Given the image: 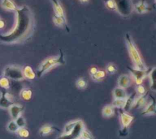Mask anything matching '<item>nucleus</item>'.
Wrapping results in <instances>:
<instances>
[{"label":"nucleus","instance_id":"obj_18","mask_svg":"<svg viewBox=\"0 0 156 139\" xmlns=\"http://www.w3.org/2000/svg\"><path fill=\"white\" fill-rule=\"evenodd\" d=\"M115 114V108L112 104L105 105L102 109V115L104 118H108L113 116Z\"/></svg>","mask_w":156,"mask_h":139},{"label":"nucleus","instance_id":"obj_23","mask_svg":"<svg viewBox=\"0 0 156 139\" xmlns=\"http://www.w3.org/2000/svg\"><path fill=\"white\" fill-rule=\"evenodd\" d=\"M19 126H18L17 123H16L15 120L12 119L11 121H10L6 126V129L7 130L10 132V133H14L15 134L16 132L18 130V129H19Z\"/></svg>","mask_w":156,"mask_h":139},{"label":"nucleus","instance_id":"obj_17","mask_svg":"<svg viewBox=\"0 0 156 139\" xmlns=\"http://www.w3.org/2000/svg\"><path fill=\"white\" fill-rule=\"evenodd\" d=\"M114 99H126L127 97V94L124 88L119 87H115L112 92Z\"/></svg>","mask_w":156,"mask_h":139},{"label":"nucleus","instance_id":"obj_13","mask_svg":"<svg viewBox=\"0 0 156 139\" xmlns=\"http://www.w3.org/2000/svg\"><path fill=\"white\" fill-rule=\"evenodd\" d=\"M133 9L136 13L143 14L149 12V6L146 1H140L133 5Z\"/></svg>","mask_w":156,"mask_h":139},{"label":"nucleus","instance_id":"obj_33","mask_svg":"<svg viewBox=\"0 0 156 139\" xmlns=\"http://www.w3.org/2000/svg\"><path fill=\"white\" fill-rule=\"evenodd\" d=\"M136 92L138 96L143 95L146 93L145 88L141 85H138L136 87Z\"/></svg>","mask_w":156,"mask_h":139},{"label":"nucleus","instance_id":"obj_37","mask_svg":"<svg viewBox=\"0 0 156 139\" xmlns=\"http://www.w3.org/2000/svg\"><path fill=\"white\" fill-rule=\"evenodd\" d=\"M81 2H82V3H85V2H88L89 0H79Z\"/></svg>","mask_w":156,"mask_h":139},{"label":"nucleus","instance_id":"obj_1","mask_svg":"<svg viewBox=\"0 0 156 139\" xmlns=\"http://www.w3.org/2000/svg\"><path fill=\"white\" fill-rule=\"evenodd\" d=\"M16 24L14 29L5 35H0V40L5 43H17L28 37L32 30L33 19L30 10L26 6L18 8Z\"/></svg>","mask_w":156,"mask_h":139},{"label":"nucleus","instance_id":"obj_15","mask_svg":"<svg viewBox=\"0 0 156 139\" xmlns=\"http://www.w3.org/2000/svg\"><path fill=\"white\" fill-rule=\"evenodd\" d=\"M147 76L150 81V89L156 92V66L149 71Z\"/></svg>","mask_w":156,"mask_h":139},{"label":"nucleus","instance_id":"obj_39","mask_svg":"<svg viewBox=\"0 0 156 139\" xmlns=\"http://www.w3.org/2000/svg\"><path fill=\"white\" fill-rule=\"evenodd\" d=\"M155 2H156V0H155Z\"/></svg>","mask_w":156,"mask_h":139},{"label":"nucleus","instance_id":"obj_35","mask_svg":"<svg viewBox=\"0 0 156 139\" xmlns=\"http://www.w3.org/2000/svg\"><path fill=\"white\" fill-rule=\"evenodd\" d=\"M98 70L97 67H96V66H93V67H91V68H90V76H91V75L95 74V73L98 71Z\"/></svg>","mask_w":156,"mask_h":139},{"label":"nucleus","instance_id":"obj_9","mask_svg":"<svg viewBox=\"0 0 156 139\" xmlns=\"http://www.w3.org/2000/svg\"><path fill=\"white\" fill-rule=\"evenodd\" d=\"M13 96L7 92H2L0 96V108L2 109H8L9 107L13 104Z\"/></svg>","mask_w":156,"mask_h":139},{"label":"nucleus","instance_id":"obj_2","mask_svg":"<svg viewBox=\"0 0 156 139\" xmlns=\"http://www.w3.org/2000/svg\"><path fill=\"white\" fill-rule=\"evenodd\" d=\"M125 41L129 56L133 63L134 68L141 70H147V68L130 34H126Z\"/></svg>","mask_w":156,"mask_h":139},{"label":"nucleus","instance_id":"obj_29","mask_svg":"<svg viewBox=\"0 0 156 139\" xmlns=\"http://www.w3.org/2000/svg\"><path fill=\"white\" fill-rule=\"evenodd\" d=\"M80 137L82 138L83 139H94L93 135L91 134V132L88 130L85 127L82 129V130L80 132Z\"/></svg>","mask_w":156,"mask_h":139},{"label":"nucleus","instance_id":"obj_5","mask_svg":"<svg viewBox=\"0 0 156 139\" xmlns=\"http://www.w3.org/2000/svg\"><path fill=\"white\" fill-rule=\"evenodd\" d=\"M4 76L15 80H21L24 77L22 68L17 65H9L3 71Z\"/></svg>","mask_w":156,"mask_h":139},{"label":"nucleus","instance_id":"obj_30","mask_svg":"<svg viewBox=\"0 0 156 139\" xmlns=\"http://www.w3.org/2000/svg\"><path fill=\"white\" fill-rule=\"evenodd\" d=\"M117 71L116 66L113 63H109L107 65L105 68V72L109 74H113Z\"/></svg>","mask_w":156,"mask_h":139},{"label":"nucleus","instance_id":"obj_7","mask_svg":"<svg viewBox=\"0 0 156 139\" xmlns=\"http://www.w3.org/2000/svg\"><path fill=\"white\" fill-rule=\"evenodd\" d=\"M129 71L133 77L137 85H141L144 78L147 76L149 73L148 70H141L136 69L135 68H128Z\"/></svg>","mask_w":156,"mask_h":139},{"label":"nucleus","instance_id":"obj_22","mask_svg":"<svg viewBox=\"0 0 156 139\" xmlns=\"http://www.w3.org/2000/svg\"><path fill=\"white\" fill-rule=\"evenodd\" d=\"M105 77V71L103 70H98V71L91 76V78L93 81L99 82L104 79Z\"/></svg>","mask_w":156,"mask_h":139},{"label":"nucleus","instance_id":"obj_12","mask_svg":"<svg viewBox=\"0 0 156 139\" xmlns=\"http://www.w3.org/2000/svg\"><path fill=\"white\" fill-rule=\"evenodd\" d=\"M57 130V127L51 124H45L43 125L38 130V134L41 137H46L51 135Z\"/></svg>","mask_w":156,"mask_h":139},{"label":"nucleus","instance_id":"obj_36","mask_svg":"<svg viewBox=\"0 0 156 139\" xmlns=\"http://www.w3.org/2000/svg\"><path fill=\"white\" fill-rule=\"evenodd\" d=\"M4 26V22L2 20H0V29L2 28Z\"/></svg>","mask_w":156,"mask_h":139},{"label":"nucleus","instance_id":"obj_11","mask_svg":"<svg viewBox=\"0 0 156 139\" xmlns=\"http://www.w3.org/2000/svg\"><path fill=\"white\" fill-rule=\"evenodd\" d=\"M148 98V94L146 93L144 94L141 96H138L137 98H135L132 108L135 109H140L144 108L147 104V101Z\"/></svg>","mask_w":156,"mask_h":139},{"label":"nucleus","instance_id":"obj_26","mask_svg":"<svg viewBox=\"0 0 156 139\" xmlns=\"http://www.w3.org/2000/svg\"><path fill=\"white\" fill-rule=\"evenodd\" d=\"M53 21L56 26L59 27H63L65 25H66V18H62L56 15H54L53 16Z\"/></svg>","mask_w":156,"mask_h":139},{"label":"nucleus","instance_id":"obj_6","mask_svg":"<svg viewBox=\"0 0 156 139\" xmlns=\"http://www.w3.org/2000/svg\"><path fill=\"white\" fill-rule=\"evenodd\" d=\"M116 10L122 16L129 15L133 9L131 0H114Z\"/></svg>","mask_w":156,"mask_h":139},{"label":"nucleus","instance_id":"obj_24","mask_svg":"<svg viewBox=\"0 0 156 139\" xmlns=\"http://www.w3.org/2000/svg\"><path fill=\"white\" fill-rule=\"evenodd\" d=\"M1 5L6 10H15L16 9L14 2L12 0H2Z\"/></svg>","mask_w":156,"mask_h":139},{"label":"nucleus","instance_id":"obj_4","mask_svg":"<svg viewBox=\"0 0 156 139\" xmlns=\"http://www.w3.org/2000/svg\"><path fill=\"white\" fill-rule=\"evenodd\" d=\"M119 117L121 124L119 134L122 136H125L127 134L129 127L133 121L134 117L122 109H119Z\"/></svg>","mask_w":156,"mask_h":139},{"label":"nucleus","instance_id":"obj_19","mask_svg":"<svg viewBox=\"0 0 156 139\" xmlns=\"http://www.w3.org/2000/svg\"><path fill=\"white\" fill-rule=\"evenodd\" d=\"M20 97L21 98L25 101H29L30 100H31L32 98V91L30 89L26 88H23L21 92H20Z\"/></svg>","mask_w":156,"mask_h":139},{"label":"nucleus","instance_id":"obj_16","mask_svg":"<svg viewBox=\"0 0 156 139\" xmlns=\"http://www.w3.org/2000/svg\"><path fill=\"white\" fill-rule=\"evenodd\" d=\"M53 5L54 10V15H56L57 16H61L62 18H65V12L63 10V9L61 4H60L59 1L58 0H50Z\"/></svg>","mask_w":156,"mask_h":139},{"label":"nucleus","instance_id":"obj_27","mask_svg":"<svg viewBox=\"0 0 156 139\" xmlns=\"http://www.w3.org/2000/svg\"><path fill=\"white\" fill-rule=\"evenodd\" d=\"M126 99H114L112 101V105L114 108L123 109L126 103Z\"/></svg>","mask_w":156,"mask_h":139},{"label":"nucleus","instance_id":"obj_28","mask_svg":"<svg viewBox=\"0 0 156 139\" xmlns=\"http://www.w3.org/2000/svg\"><path fill=\"white\" fill-rule=\"evenodd\" d=\"M87 81L83 77H80L76 81V85L79 90H84L87 87Z\"/></svg>","mask_w":156,"mask_h":139},{"label":"nucleus","instance_id":"obj_20","mask_svg":"<svg viewBox=\"0 0 156 139\" xmlns=\"http://www.w3.org/2000/svg\"><path fill=\"white\" fill-rule=\"evenodd\" d=\"M23 73L24 78L32 80L35 77V74L30 66H26L23 70Z\"/></svg>","mask_w":156,"mask_h":139},{"label":"nucleus","instance_id":"obj_21","mask_svg":"<svg viewBox=\"0 0 156 139\" xmlns=\"http://www.w3.org/2000/svg\"><path fill=\"white\" fill-rule=\"evenodd\" d=\"M135 96L133 94H131L130 95H128L127 98L126 99V103H125V105L123 108V110L127 112L129 110H130V109L132 108V105L135 100Z\"/></svg>","mask_w":156,"mask_h":139},{"label":"nucleus","instance_id":"obj_8","mask_svg":"<svg viewBox=\"0 0 156 139\" xmlns=\"http://www.w3.org/2000/svg\"><path fill=\"white\" fill-rule=\"evenodd\" d=\"M7 109L11 118L13 120H15L22 115L24 110V107L21 104L13 103L11 104Z\"/></svg>","mask_w":156,"mask_h":139},{"label":"nucleus","instance_id":"obj_14","mask_svg":"<svg viewBox=\"0 0 156 139\" xmlns=\"http://www.w3.org/2000/svg\"><path fill=\"white\" fill-rule=\"evenodd\" d=\"M131 84V80L129 76L127 74H121L118 79V87L122 88H128Z\"/></svg>","mask_w":156,"mask_h":139},{"label":"nucleus","instance_id":"obj_3","mask_svg":"<svg viewBox=\"0 0 156 139\" xmlns=\"http://www.w3.org/2000/svg\"><path fill=\"white\" fill-rule=\"evenodd\" d=\"M65 63V60L64 54L60 51L59 55L48 57L41 63L37 70V77H40L53 68L58 65H64Z\"/></svg>","mask_w":156,"mask_h":139},{"label":"nucleus","instance_id":"obj_32","mask_svg":"<svg viewBox=\"0 0 156 139\" xmlns=\"http://www.w3.org/2000/svg\"><path fill=\"white\" fill-rule=\"evenodd\" d=\"M16 123H17L19 127H23L26 126V121L24 117L21 115L20 117H18L16 119H15Z\"/></svg>","mask_w":156,"mask_h":139},{"label":"nucleus","instance_id":"obj_31","mask_svg":"<svg viewBox=\"0 0 156 139\" xmlns=\"http://www.w3.org/2000/svg\"><path fill=\"white\" fill-rule=\"evenodd\" d=\"M0 87L7 90L10 87V83L9 79L5 77H2L0 78Z\"/></svg>","mask_w":156,"mask_h":139},{"label":"nucleus","instance_id":"obj_25","mask_svg":"<svg viewBox=\"0 0 156 139\" xmlns=\"http://www.w3.org/2000/svg\"><path fill=\"white\" fill-rule=\"evenodd\" d=\"M15 134L21 138H27L29 136V131L25 127H20L16 132Z\"/></svg>","mask_w":156,"mask_h":139},{"label":"nucleus","instance_id":"obj_34","mask_svg":"<svg viewBox=\"0 0 156 139\" xmlns=\"http://www.w3.org/2000/svg\"><path fill=\"white\" fill-rule=\"evenodd\" d=\"M105 5L108 9L110 10H116V7L114 0H105Z\"/></svg>","mask_w":156,"mask_h":139},{"label":"nucleus","instance_id":"obj_10","mask_svg":"<svg viewBox=\"0 0 156 139\" xmlns=\"http://www.w3.org/2000/svg\"><path fill=\"white\" fill-rule=\"evenodd\" d=\"M151 102L147 104L143 110L141 114L144 116H152L156 115V99L150 96Z\"/></svg>","mask_w":156,"mask_h":139},{"label":"nucleus","instance_id":"obj_38","mask_svg":"<svg viewBox=\"0 0 156 139\" xmlns=\"http://www.w3.org/2000/svg\"><path fill=\"white\" fill-rule=\"evenodd\" d=\"M73 139H83V138H81L80 136H79V137H76V138H73Z\"/></svg>","mask_w":156,"mask_h":139}]
</instances>
